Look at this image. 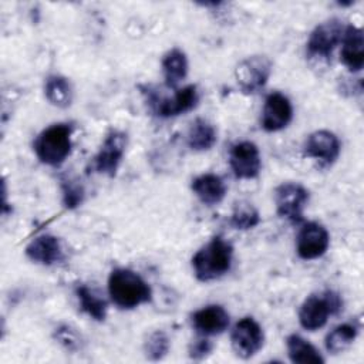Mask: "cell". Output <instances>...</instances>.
I'll return each mask as SVG.
<instances>
[{"label":"cell","mask_w":364,"mask_h":364,"mask_svg":"<svg viewBox=\"0 0 364 364\" xmlns=\"http://www.w3.org/2000/svg\"><path fill=\"white\" fill-rule=\"evenodd\" d=\"M108 293L119 309H135L152 297L149 284L135 272L124 267L114 269L108 277Z\"/></svg>","instance_id":"6da1fadb"},{"label":"cell","mask_w":364,"mask_h":364,"mask_svg":"<svg viewBox=\"0 0 364 364\" xmlns=\"http://www.w3.org/2000/svg\"><path fill=\"white\" fill-rule=\"evenodd\" d=\"M233 259V247L222 236L212 237L192 257L195 276L200 282L219 279L230 270Z\"/></svg>","instance_id":"7a4b0ae2"},{"label":"cell","mask_w":364,"mask_h":364,"mask_svg":"<svg viewBox=\"0 0 364 364\" xmlns=\"http://www.w3.org/2000/svg\"><path fill=\"white\" fill-rule=\"evenodd\" d=\"M70 124H54L38 134L34 141V152L37 158L50 166L61 165L71 152Z\"/></svg>","instance_id":"3957f363"},{"label":"cell","mask_w":364,"mask_h":364,"mask_svg":"<svg viewBox=\"0 0 364 364\" xmlns=\"http://www.w3.org/2000/svg\"><path fill=\"white\" fill-rule=\"evenodd\" d=\"M341 307L343 301L333 290H326L321 294H311L303 301L299 310L300 326L309 331L318 330L327 323L328 316L337 314Z\"/></svg>","instance_id":"277c9868"},{"label":"cell","mask_w":364,"mask_h":364,"mask_svg":"<svg viewBox=\"0 0 364 364\" xmlns=\"http://www.w3.org/2000/svg\"><path fill=\"white\" fill-rule=\"evenodd\" d=\"M148 104L152 111L161 118H171L181 114H185L193 109L199 101V94L196 85L191 84L178 90L172 97H158L151 90H146Z\"/></svg>","instance_id":"5b68a950"},{"label":"cell","mask_w":364,"mask_h":364,"mask_svg":"<svg viewBox=\"0 0 364 364\" xmlns=\"http://www.w3.org/2000/svg\"><path fill=\"white\" fill-rule=\"evenodd\" d=\"M309 202V191L297 182H283L274 189V203L279 216L291 223L303 220V209Z\"/></svg>","instance_id":"8992f818"},{"label":"cell","mask_w":364,"mask_h":364,"mask_svg":"<svg viewBox=\"0 0 364 364\" xmlns=\"http://www.w3.org/2000/svg\"><path fill=\"white\" fill-rule=\"evenodd\" d=\"M272 74V63L266 55H252L242 60L236 70L235 77L237 85L245 94H255L260 91Z\"/></svg>","instance_id":"52a82bcc"},{"label":"cell","mask_w":364,"mask_h":364,"mask_svg":"<svg viewBox=\"0 0 364 364\" xmlns=\"http://www.w3.org/2000/svg\"><path fill=\"white\" fill-rule=\"evenodd\" d=\"M127 134L118 129H112L105 136L100 151L92 159V168L98 173L115 176L118 166L122 161L127 148Z\"/></svg>","instance_id":"ba28073f"},{"label":"cell","mask_w":364,"mask_h":364,"mask_svg":"<svg viewBox=\"0 0 364 364\" xmlns=\"http://www.w3.org/2000/svg\"><path fill=\"white\" fill-rule=\"evenodd\" d=\"M230 341L236 355L246 360L253 357L263 347L264 334L253 317H243L233 326Z\"/></svg>","instance_id":"9c48e42d"},{"label":"cell","mask_w":364,"mask_h":364,"mask_svg":"<svg viewBox=\"0 0 364 364\" xmlns=\"http://www.w3.org/2000/svg\"><path fill=\"white\" fill-rule=\"evenodd\" d=\"M344 27L338 18H330L320 23L310 33L307 41V53L310 57L328 58L337 44L341 41Z\"/></svg>","instance_id":"30bf717a"},{"label":"cell","mask_w":364,"mask_h":364,"mask_svg":"<svg viewBox=\"0 0 364 364\" xmlns=\"http://www.w3.org/2000/svg\"><path fill=\"white\" fill-rule=\"evenodd\" d=\"M229 165L232 172L239 179H253L259 175L262 168L260 152L256 144L242 141L230 148Z\"/></svg>","instance_id":"8fae6325"},{"label":"cell","mask_w":364,"mask_h":364,"mask_svg":"<svg viewBox=\"0 0 364 364\" xmlns=\"http://www.w3.org/2000/svg\"><path fill=\"white\" fill-rule=\"evenodd\" d=\"M330 245L327 229L317 222H307L297 235V255L304 260L321 257Z\"/></svg>","instance_id":"7c38bea8"},{"label":"cell","mask_w":364,"mask_h":364,"mask_svg":"<svg viewBox=\"0 0 364 364\" xmlns=\"http://www.w3.org/2000/svg\"><path fill=\"white\" fill-rule=\"evenodd\" d=\"M293 118V107L290 100L274 91L264 100L262 111V128L267 132H276L286 128Z\"/></svg>","instance_id":"4fadbf2b"},{"label":"cell","mask_w":364,"mask_h":364,"mask_svg":"<svg viewBox=\"0 0 364 364\" xmlns=\"http://www.w3.org/2000/svg\"><path fill=\"white\" fill-rule=\"evenodd\" d=\"M340 154V141L336 134L320 129L309 135L304 144V155L316 158L326 165L333 164Z\"/></svg>","instance_id":"5bb4252c"},{"label":"cell","mask_w":364,"mask_h":364,"mask_svg":"<svg viewBox=\"0 0 364 364\" xmlns=\"http://www.w3.org/2000/svg\"><path fill=\"white\" fill-rule=\"evenodd\" d=\"M191 320L193 328L202 336L220 334L229 326V314L219 304H210L195 311Z\"/></svg>","instance_id":"9a60e30c"},{"label":"cell","mask_w":364,"mask_h":364,"mask_svg":"<svg viewBox=\"0 0 364 364\" xmlns=\"http://www.w3.org/2000/svg\"><path fill=\"white\" fill-rule=\"evenodd\" d=\"M341 61L351 71L358 73L364 65V36L361 28L347 26L341 38Z\"/></svg>","instance_id":"2e32d148"},{"label":"cell","mask_w":364,"mask_h":364,"mask_svg":"<svg viewBox=\"0 0 364 364\" xmlns=\"http://www.w3.org/2000/svg\"><path fill=\"white\" fill-rule=\"evenodd\" d=\"M26 255L34 263L50 266L63 259V247L58 237L44 233L27 245Z\"/></svg>","instance_id":"e0dca14e"},{"label":"cell","mask_w":364,"mask_h":364,"mask_svg":"<svg viewBox=\"0 0 364 364\" xmlns=\"http://www.w3.org/2000/svg\"><path fill=\"white\" fill-rule=\"evenodd\" d=\"M191 188L198 199L209 206L222 202L226 195V185L216 173H203L196 176L192 181Z\"/></svg>","instance_id":"ac0fdd59"},{"label":"cell","mask_w":364,"mask_h":364,"mask_svg":"<svg viewBox=\"0 0 364 364\" xmlns=\"http://www.w3.org/2000/svg\"><path fill=\"white\" fill-rule=\"evenodd\" d=\"M162 73L166 87L175 88L188 74L186 54L179 48L169 50L162 58Z\"/></svg>","instance_id":"d6986e66"},{"label":"cell","mask_w":364,"mask_h":364,"mask_svg":"<svg viewBox=\"0 0 364 364\" xmlns=\"http://www.w3.org/2000/svg\"><path fill=\"white\" fill-rule=\"evenodd\" d=\"M286 347H287V354L291 363H296V364L324 363V358L321 357L320 351L299 334H290L286 338Z\"/></svg>","instance_id":"ffe728a7"},{"label":"cell","mask_w":364,"mask_h":364,"mask_svg":"<svg viewBox=\"0 0 364 364\" xmlns=\"http://www.w3.org/2000/svg\"><path fill=\"white\" fill-rule=\"evenodd\" d=\"M215 127L203 118H196L188 129V146L193 151H208L216 142Z\"/></svg>","instance_id":"44dd1931"},{"label":"cell","mask_w":364,"mask_h":364,"mask_svg":"<svg viewBox=\"0 0 364 364\" xmlns=\"http://www.w3.org/2000/svg\"><path fill=\"white\" fill-rule=\"evenodd\" d=\"M44 94L50 104L58 108H67L73 102V87L70 81L63 75L53 74L47 77L44 84Z\"/></svg>","instance_id":"7402d4cb"},{"label":"cell","mask_w":364,"mask_h":364,"mask_svg":"<svg viewBox=\"0 0 364 364\" xmlns=\"http://www.w3.org/2000/svg\"><path fill=\"white\" fill-rule=\"evenodd\" d=\"M358 324L355 321L350 323H343L337 327H334L324 340L326 350L331 354H338L343 353L346 348H348L353 341L355 340L358 334Z\"/></svg>","instance_id":"603a6c76"},{"label":"cell","mask_w":364,"mask_h":364,"mask_svg":"<svg viewBox=\"0 0 364 364\" xmlns=\"http://www.w3.org/2000/svg\"><path fill=\"white\" fill-rule=\"evenodd\" d=\"M75 294L80 303V307L84 313L92 317L97 321H102L107 316V301L101 299L92 289L85 284H81L75 289Z\"/></svg>","instance_id":"cb8c5ba5"},{"label":"cell","mask_w":364,"mask_h":364,"mask_svg":"<svg viewBox=\"0 0 364 364\" xmlns=\"http://www.w3.org/2000/svg\"><path fill=\"white\" fill-rule=\"evenodd\" d=\"M260 222V216L257 209L253 203L247 200H239L235 203L232 215H230V225L239 230H247L255 228Z\"/></svg>","instance_id":"d4e9b609"},{"label":"cell","mask_w":364,"mask_h":364,"mask_svg":"<svg viewBox=\"0 0 364 364\" xmlns=\"http://www.w3.org/2000/svg\"><path fill=\"white\" fill-rule=\"evenodd\" d=\"M169 351V338L164 331H154L144 343V354L151 361L162 360Z\"/></svg>","instance_id":"484cf974"},{"label":"cell","mask_w":364,"mask_h":364,"mask_svg":"<svg viewBox=\"0 0 364 364\" xmlns=\"http://www.w3.org/2000/svg\"><path fill=\"white\" fill-rule=\"evenodd\" d=\"M61 192H63V203L67 209H75L84 200V188L78 181L73 178L61 179Z\"/></svg>","instance_id":"4316f807"},{"label":"cell","mask_w":364,"mask_h":364,"mask_svg":"<svg viewBox=\"0 0 364 364\" xmlns=\"http://www.w3.org/2000/svg\"><path fill=\"white\" fill-rule=\"evenodd\" d=\"M55 338L61 343L67 350L74 351L80 348V338L77 333L70 326H61L55 330Z\"/></svg>","instance_id":"83f0119b"},{"label":"cell","mask_w":364,"mask_h":364,"mask_svg":"<svg viewBox=\"0 0 364 364\" xmlns=\"http://www.w3.org/2000/svg\"><path fill=\"white\" fill-rule=\"evenodd\" d=\"M212 348H213V344L208 338L202 337V338H198V340L192 341L188 351H189V357L192 360L199 361V360L206 358L210 354Z\"/></svg>","instance_id":"f1b7e54d"}]
</instances>
